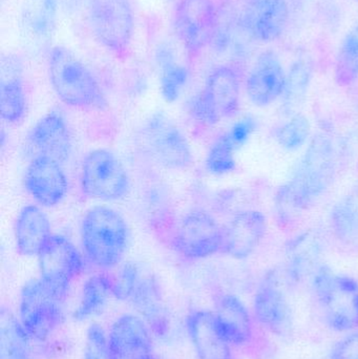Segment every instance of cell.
Instances as JSON below:
<instances>
[{"instance_id": "obj_18", "label": "cell", "mask_w": 358, "mask_h": 359, "mask_svg": "<svg viewBox=\"0 0 358 359\" xmlns=\"http://www.w3.org/2000/svg\"><path fill=\"white\" fill-rule=\"evenodd\" d=\"M286 77L277 55L271 50L262 53L246 79L248 98L256 107H269L283 96Z\"/></svg>"}, {"instance_id": "obj_21", "label": "cell", "mask_w": 358, "mask_h": 359, "mask_svg": "<svg viewBox=\"0 0 358 359\" xmlns=\"http://www.w3.org/2000/svg\"><path fill=\"white\" fill-rule=\"evenodd\" d=\"M187 332L200 359H235L231 346L216 327L214 312L193 311L186 320Z\"/></svg>"}, {"instance_id": "obj_7", "label": "cell", "mask_w": 358, "mask_h": 359, "mask_svg": "<svg viewBox=\"0 0 358 359\" xmlns=\"http://www.w3.org/2000/svg\"><path fill=\"white\" fill-rule=\"evenodd\" d=\"M80 187L88 198L117 201L125 198L130 180L121 160L107 149L90 151L82 162Z\"/></svg>"}, {"instance_id": "obj_37", "label": "cell", "mask_w": 358, "mask_h": 359, "mask_svg": "<svg viewBox=\"0 0 358 359\" xmlns=\"http://www.w3.org/2000/svg\"><path fill=\"white\" fill-rule=\"evenodd\" d=\"M256 126H258L256 120L252 116H246L235 122L231 126L230 130L226 133V135L231 143L235 145V149H237L249 140L252 135L256 132Z\"/></svg>"}, {"instance_id": "obj_20", "label": "cell", "mask_w": 358, "mask_h": 359, "mask_svg": "<svg viewBox=\"0 0 358 359\" xmlns=\"http://www.w3.org/2000/svg\"><path fill=\"white\" fill-rule=\"evenodd\" d=\"M216 327L227 343L244 347L254 339V320L243 302L235 295L226 293L216 301L214 312Z\"/></svg>"}, {"instance_id": "obj_24", "label": "cell", "mask_w": 358, "mask_h": 359, "mask_svg": "<svg viewBox=\"0 0 358 359\" xmlns=\"http://www.w3.org/2000/svg\"><path fill=\"white\" fill-rule=\"evenodd\" d=\"M322 251L323 245L315 231L309 230L294 238L286 250V280L300 283L309 274H315Z\"/></svg>"}, {"instance_id": "obj_30", "label": "cell", "mask_w": 358, "mask_h": 359, "mask_svg": "<svg viewBox=\"0 0 358 359\" xmlns=\"http://www.w3.org/2000/svg\"><path fill=\"white\" fill-rule=\"evenodd\" d=\"M111 294V276L95 274L84 283L79 306L75 310L74 318L85 320L100 314Z\"/></svg>"}, {"instance_id": "obj_26", "label": "cell", "mask_w": 358, "mask_h": 359, "mask_svg": "<svg viewBox=\"0 0 358 359\" xmlns=\"http://www.w3.org/2000/svg\"><path fill=\"white\" fill-rule=\"evenodd\" d=\"M329 225L340 244L348 248H358V186L332 207Z\"/></svg>"}, {"instance_id": "obj_28", "label": "cell", "mask_w": 358, "mask_h": 359, "mask_svg": "<svg viewBox=\"0 0 358 359\" xmlns=\"http://www.w3.org/2000/svg\"><path fill=\"white\" fill-rule=\"evenodd\" d=\"M29 339L18 318L8 309L0 312V359L29 358Z\"/></svg>"}, {"instance_id": "obj_14", "label": "cell", "mask_w": 358, "mask_h": 359, "mask_svg": "<svg viewBox=\"0 0 358 359\" xmlns=\"http://www.w3.org/2000/svg\"><path fill=\"white\" fill-rule=\"evenodd\" d=\"M25 187L40 206L54 207L67 196L69 181L60 162L38 156L25 170Z\"/></svg>"}, {"instance_id": "obj_2", "label": "cell", "mask_w": 358, "mask_h": 359, "mask_svg": "<svg viewBox=\"0 0 358 359\" xmlns=\"http://www.w3.org/2000/svg\"><path fill=\"white\" fill-rule=\"evenodd\" d=\"M48 77L61 102L74 109L103 111L107 100L90 69L63 46H55L48 54Z\"/></svg>"}, {"instance_id": "obj_3", "label": "cell", "mask_w": 358, "mask_h": 359, "mask_svg": "<svg viewBox=\"0 0 358 359\" xmlns=\"http://www.w3.org/2000/svg\"><path fill=\"white\" fill-rule=\"evenodd\" d=\"M81 242L86 257L92 264L103 269L115 267L128 248V224L111 207H92L82 219Z\"/></svg>"}, {"instance_id": "obj_8", "label": "cell", "mask_w": 358, "mask_h": 359, "mask_svg": "<svg viewBox=\"0 0 358 359\" xmlns=\"http://www.w3.org/2000/svg\"><path fill=\"white\" fill-rule=\"evenodd\" d=\"M62 303L41 280L23 286L19 303V322L34 341L48 339L63 320Z\"/></svg>"}, {"instance_id": "obj_29", "label": "cell", "mask_w": 358, "mask_h": 359, "mask_svg": "<svg viewBox=\"0 0 358 359\" xmlns=\"http://www.w3.org/2000/svg\"><path fill=\"white\" fill-rule=\"evenodd\" d=\"M312 77V65L307 59H298L290 67L286 77L285 90L283 100V111L286 115L291 116L298 113L306 99Z\"/></svg>"}, {"instance_id": "obj_38", "label": "cell", "mask_w": 358, "mask_h": 359, "mask_svg": "<svg viewBox=\"0 0 358 359\" xmlns=\"http://www.w3.org/2000/svg\"><path fill=\"white\" fill-rule=\"evenodd\" d=\"M330 359H358V332L340 339L332 348Z\"/></svg>"}, {"instance_id": "obj_33", "label": "cell", "mask_w": 358, "mask_h": 359, "mask_svg": "<svg viewBox=\"0 0 358 359\" xmlns=\"http://www.w3.org/2000/svg\"><path fill=\"white\" fill-rule=\"evenodd\" d=\"M358 78V27L343 40L336 61V79L340 86H350Z\"/></svg>"}, {"instance_id": "obj_25", "label": "cell", "mask_w": 358, "mask_h": 359, "mask_svg": "<svg viewBox=\"0 0 358 359\" xmlns=\"http://www.w3.org/2000/svg\"><path fill=\"white\" fill-rule=\"evenodd\" d=\"M130 299L153 332L158 337H165L170 330V322L155 278L141 276Z\"/></svg>"}, {"instance_id": "obj_11", "label": "cell", "mask_w": 358, "mask_h": 359, "mask_svg": "<svg viewBox=\"0 0 358 359\" xmlns=\"http://www.w3.org/2000/svg\"><path fill=\"white\" fill-rule=\"evenodd\" d=\"M174 250L189 259L222 253L223 226L203 209H193L181 219L172 238Z\"/></svg>"}, {"instance_id": "obj_6", "label": "cell", "mask_w": 358, "mask_h": 359, "mask_svg": "<svg viewBox=\"0 0 358 359\" xmlns=\"http://www.w3.org/2000/svg\"><path fill=\"white\" fill-rule=\"evenodd\" d=\"M88 23L102 48L117 57L128 54L135 32L130 0H90Z\"/></svg>"}, {"instance_id": "obj_16", "label": "cell", "mask_w": 358, "mask_h": 359, "mask_svg": "<svg viewBox=\"0 0 358 359\" xmlns=\"http://www.w3.org/2000/svg\"><path fill=\"white\" fill-rule=\"evenodd\" d=\"M267 229L264 213L254 209L239 211L223 226L222 253L233 259H247L260 246Z\"/></svg>"}, {"instance_id": "obj_5", "label": "cell", "mask_w": 358, "mask_h": 359, "mask_svg": "<svg viewBox=\"0 0 358 359\" xmlns=\"http://www.w3.org/2000/svg\"><path fill=\"white\" fill-rule=\"evenodd\" d=\"M241 77L233 65H220L208 75L201 92L188 103V113L204 126H214L237 115Z\"/></svg>"}, {"instance_id": "obj_10", "label": "cell", "mask_w": 358, "mask_h": 359, "mask_svg": "<svg viewBox=\"0 0 358 359\" xmlns=\"http://www.w3.org/2000/svg\"><path fill=\"white\" fill-rule=\"evenodd\" d=\"M40 280L61 301H64L73 280L83 269L77 247L65 236L53 234L38 255Z\"/></svg>"}, {"instance_id": "obj_22", "label": "cell", "mask_w": 358, "mask_h": 359, "mask_svg": "<svg viewBox=\"0 0 358 359\" xmlns=\"http://www.w3.org/2000/svg\"><path fill=\"white\" fill-rule=\"evenodd\" d=\"M15 244L23 257H38L52 233L50 219L37 205L21 209L15 223Z\"/></svg>"}, {"instance_id": "obj_32", "label": "cell", "mask_w": 358, "mask_h": 359, "mask_svg": "<svg viewBox=\"0 0 358 359\" xmlns=\"http://www.w3.org/2000/svg\"><path fill=\"white\" fill-rule=\"evenodd\" d=\"M311 135V124L308 118L301 113L289 116V119L273 130L275 142L286 151L300 149L308 142Z\"/></svg>"}, {"instance_id": "obj_17", "label": "cell", "mask_w": 358, "mask_h": 359, "mask_svg": "<svg viewBox=\"0 0 358 359\" xmlns=\"http://www.w3.org/2000/svg\"><path fill=\"white\" fill-rule=\"evenodd\" d=\"M25 145L33 157L52 158L61 164L69 159L71 138L64 118L59 111H50L40 118L25 137Z\"/></svg>"}, {"instance_id": "obj_13", "label": "cell", "mask_w": 358, "mask_h": 359, "mask_svg": "<svg viewBox=\"0 0 358 359\" xmlns=\"http://www.w3.org/2000/svg\"><path fill=\"white\" fill-rule=\"evenodd\" d=\"M254 316L273 334L280 337L290 334L291 310L277 272H268L259 284L254 297Z\"/></svg>"}, {"instance_id": "obj_12", "label": "cell", "mask_w": 358, "mask_h": 359, "mask_svg": "<svg viewBox=\"0 0 358 359\" xmlns=\"http://www.w3.org/2000/svg\"><path fill=\"white\" fill-rule=\"evenodd\" d=\"M172 27L189 55L197 56L216 36L218 13L214 0H179Z\"/></svg>"}, {"instance_id": "obj_34", "label": "cell", "mask_w": 358, "mask_h": 359, "mask_svg": "<svg viewBox=\"0 0 358 359\" xmlns=\"http://www.w3.org/2000/svg\"><path fill=\"white\" fill-rule=\"evenodd\" d=\"M235 145L227 137L226 133L219 137L210 147L206 156L205 168L214 176H225L235 172L237 168Z\"/></svg>"}, {"instance_id": "obj_1", "label": "cell", "mask_w": 358, "mask_h": 359, "mask_svg": "<svg viewBox=\"0 0 358 359\" xmlns=\"http://www.w3.org/2000/svg\"><path fill=\"white\" fill-rule=\"evenodd\" d=\"M338 170V149L328 135L317 134L309 141L291 178L277 189L275 215L282 227H292L305 211L315 206L331 187Z\"/></svg>"}, {"instance_id": "obj_15", "label": "cell", "mask_w": 358, "mask_h": 359, "mask_svg": "<svg viewBox=\"0 0 358 359\" xmlns=\"http://www.w3.org/2000/svg\"><path fill=\"white\" fill-rule=\"evenodd\" d=\"M289 19L287 0H247L242 12L241 25L256 41L273 42L283 35Z\"/></svg>"}, {"instance_id": "obj_31", "label": "cell", "mask_w": 358, "mask_h": 359, "mask_svg": "<svg viewBox=\"0 0 358 359\" xmlns=\"http://www.w3.org/2000/svg\"><path fill=\"white\" fill-rule=\"evenodd\" d=\"M59 0H29L25 10V23L39 39H46L54 31Z\"/></svg>"}, {"instance_id": "obj_9", "label": "cell", "mask_w": 358, "mask_h": 359, "mask_svg": "<svg viewBox=\"0 0 358 359\" xmlns=\"http://www.w3.org/2000/svg\"><path fill=\"white\" fill-rule=\"evenodd\" d=\"M143 142L151 158L166 170H183L193 162L191 144L167 115L153 114L143 128Z\"/></svg>"}, {"instance_id": "obj_23", "label": "cell", "mask_w": 358, "mask_h": 359, "mask_svg": "<svg viewBox=\"0 0 358 359\" xmlns=\"http://www.w3.org/2000/svg\"><path fill=\"white\" fill-rule=\"evenodd\" d=\"M19 67L18 62L11 58L2 65L0 115L8 124L21 123L27 116V94Z\"/></svg>"}, {"instance_id": "obj_4", "label": "cell", "mask_w": 358, "mask_h": 359, "mask_svg": "<svg viewBox=\"0 0 358 359\" xmlns=\"http://www.w3.org/2000/svg\"><path fill=\"white\" fill-rule=\"evenodd\" d=\"M313 290L324 320L332 330L350 332L358 328V282L319 266L313 276Z\"/></svg>"}, {"instance_id": "obj_36", "label": "cell", "mask_w": 358, "mask_h": 359, "mask_svg": "<svg viewBox=\"0 0 358 359\" xmlns=\"http://www.w3.org/2000/svg\"><path fill=\"white\" fill-rule=\"evenodd\" d=\"M83 359H113L107 335L99 325H92L88 328Z\"/></svg>"}, {"instance_id": "obj_19", "label": "cell", "mask_w": 358, "mask_h": 359, "mask_svg": "<svg viewBox=\"0 0 358 359\" xmlns=\"http://www.w3.org/2000/svg\"><path fill=\"white\" fill-rule=\"evenodd\" d=\"M107 339L113 359H155L149 329L137 316L128 314L118 318Z\"/></svg>"}, {"instance_id": "obj_27", "label": "cell", "mask_w": 358, "mask_h": 359, "mask_svg": "<svg viewBox=\"0 0 358 359\" xmlns=\"http://www.w3.org/2000/svg\"><path fill=\"white\" fill-rule=\"evenodd\" d=\"M156 60L160 69L162 97L167 103L174 102L178 100L188 81V69L178 62L174 50L166 44L158 48Z\"/></svg>"}, {"instance_id": "obj_35", "label": "cell", "mask_w": 358, "mask_h": 359, "mask_svg": "<svg viewBox=\"0 0 358 359\" xmlns=\"http://www.w3.org/2000/svg\"><path fill=\"white\" fill-rule=\"evenodd\" d=\"M140 278L137 266L126 264L116 278H111V294L120 301L130 299Z\"/></svg>"}]
</instances>
